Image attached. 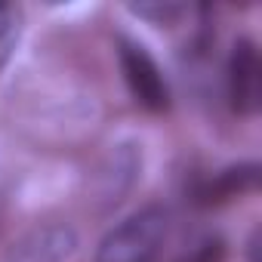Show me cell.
<instances>
[{
    "label": "cell",
    "mask_w": 262,
    "mask_h": 262,
    "mask_svg": "<svg viewBox=\"0 0 262 262\" xmlns=\"http://www.w3.org/2000/svg\"><path fill=\"white\" fill-rule=\"evenodd\" d=\"M167 225L170 219L161 207L139 210L102 241L96 262H151L167 237Z\"/></svg>",
    "instance_id": "1"
},
{
    "label": "cell",
    "mask_w": 262,
    "mask_h": 262,
    "mask_svg": "<svg viewBox=\"0 0 262 262\" xmlns=\"http://www.w3.org/2000/svg\"><path fill=\"white\" fill-rule=\"evenodd\" d=\"M120 65H123V77L133 90L136 102L148 111H164L170 105V86L161 74V68L155 65V59L145 53V47L133 43V40H120Z\"/></svg>",
    "instance_id": "2"
},
{
    "label": "cell",
    "mask_w": 262,
    "mask_h": 262,
    "mask_svg": "<svg viewBox=\"0 0 262 262\" xmlns=\"http://www.w3.org/2000/svg\"><path fill=\"white\" fill-rule=\"evenodd\" d=\"M228 99H231V108L244 117L256 114L262 105V68H259V53L250 40H237L231 50Z\"/></svg>",
    "instance_id": "3"
},
{
    "label": "cell",
    "mask_w": 262,
    "mask_h": 262,
    "mask_svg": "<svg viewBox=\"0 0 262 262\" xmlns=\"http://www.w3.org/2000/svg\"><path fill=\"white\" fill-rule=\"evenodd\" d=\"M77 250V234L71 225L50 222L25 231L19 241H13L7 262H65Z\"/></svg>",
    "instance_id": "4"
},
{
    "label": "cell",
    "mask_w": 262,
    "mask_h": 262,
    "mask_svg": "<svg viewBox=\"0 0 262 262\" xmlns=\"http://www.w3.org/2000/svg\"><path fill=\"white\" fill-rule=\"evenodd\" d=\"M139 170V155L133 151V145H120L108 155V164L99 170L96 176V185H99V194L105 204H117L120 194L133 185V176Z\"/></svg>",
    "instance_id": "5"
},
{
    "label": "cell",
    "mask_w": 262,
    "mask_h": 262,
    "mask_svg": "<svg viewBox=\"0 0 262 262\" xmlns=\"http://www.w3.org/2000/svg\"><path fill=\"white\" fill-rule=\"evenodd\" d=\"M259 173H262V170H259L256 164L231 167V170L219 173V176L207 185L204 198H207V201H228V198H241V194H247V191H256V188H259Z\"/></svg>",
    "instance_id": "6"
},
{
    "label": "cell",
    "mask_w": 262,
    "mask_h": 262,
    "mask_svg": "<svg viewBox=\"0 0 262 262\" xmlns=\"http://www.w3.org/2000/svg\"><path fill=\"white\" fill-rule=\"evenodd\" d=\"M22 37V10L16 4H0V68H4Z\"/></svg>",
    "instance_id": "7"
},
{
    "label": "cell",
    "mask_w": 262,
    "mask_h": 262,
    "mask_svg": "<svg viewBox=\"0 0 262 262\" xmlns=\"http://www.w3.org/2000/svg\"><path fill=\"white\" fill-rule=\"evenodd\" d=\"M133 13L142 19H151L158 25H170L173 19L182 16V4H170V0H155V4H133Z\"/></svg>",
    "instance_id": "8"
}]
</instances>
